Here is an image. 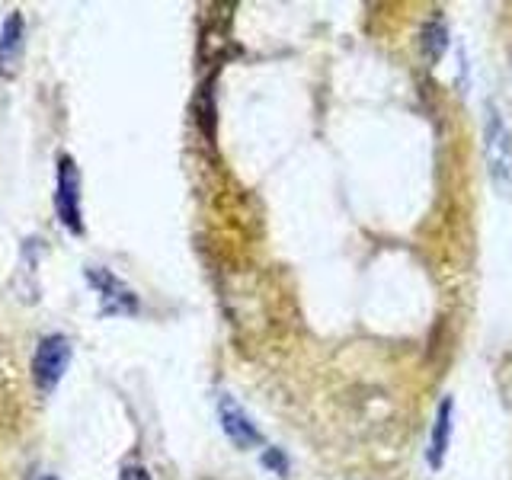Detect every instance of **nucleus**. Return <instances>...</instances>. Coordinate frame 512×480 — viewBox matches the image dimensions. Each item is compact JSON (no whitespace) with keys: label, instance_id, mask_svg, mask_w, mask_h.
Segmentation results:
<instances>
[{"label":"nucleus","instance_id":"7ed1b4c3","mask_svg":"<svg viewBox=\"0 0 512 480\" xmlns=\"http://www.w3.org/2000/svg\"><path fill=\"white\" fill-rule=\"evenodd\" d=\"M55 212L71 234H84V215H80V170L71 154L58 157L55 173Z\"/></svg>","mask_w":512,"mask_h":480},{"label":"nucleus","instance_id":"20e7f679","mask_svg":"<svg viewBox=\"0 0 512 480\" xmlns=\"http://www.w3.org/2000/svg\"><path fill=\"white\" fill-rule=\"evenodd\" d=\"M87 282L93 285L96 298H100L103 314H109V317L138 314V295L116 276V272L100 269V266H87Z\"/></svg>","mask_w":512,"mask_h":480},{"label":"nucleus","instance_id":"6e6552de","mask_svg":"<svg viewBox=\"0 0 512 480\" xmlns=\"http://www.w3.org/2000/svg\"><path fill=\"white\" fill-rule=\"evenodd\" d=\"M445 48H448V29L442 23V16H432L420 32V55L432 68V64H439V58L445 55Z\"/></svg>","mask_w":512,"mask_h":480},{"label":"nucleus","instance_id":"f257e3e1","mask_svg":"<svg viewBox=\"0 0 512 480\" xmlns=\"http://www.w3.org/2000/svg\"><path fill=\"white\" fill-rule=\"evenodd\" d=\"M484 154H487V167L496 189H512V132L506 119L487 106V119H484Z\"/></svg>","mask_w":512,"mask_h":480},{"label":"nucleus","instance_id":"0eeeda50","mask_svg":"<svg viewBox=\"0 0 512 480\" xmlns=\"http://www.w3.org/2000/svg\"><path fill=\"white\" fill-rule=\"evenodd\" d=\"M452 420H455V400L442 397V404L436 410V423H432V436H429V448H426V461L432 471L442 468L448 442H452Z\"/></svg>","mask_w":512,"mask_h":480},{"label":"nucleus","instance_id":"f03ea898","mask_svg":"<svg viewBox=\"0 0 512 480\" xmlns=\"http://www.w3.org/2000/svg\"><path fill=\"white\" fill-rule=\"evenodd\" d=\"M71 365V340L61 333L45 336L36 346V356H32V381L42 394H52L58 388V381L64 378Z\"/></svg>","mask_w":512,"mask_h":480},{"label":"nucleus","instance_id":"423d86ee","mask_svg":"<svg viewBox=\"0 0 512 480\" xmlns=\"http://www.w3.org/2000/svg\"><path fill=\"white\" fill-rule=\"evenodd\" d=\"M23 48H26L23 13H10L4 29H0V77H16V74H20Z\"/></svg>","mask_w":512,"mask_h":480},{"label":"nucleus","instance_id":"9b49d317","mask_svg":"<svg viewBox=\"0 0 512 480\" xmlns=\"http://www.w3.org/2000/svg\"><path fill=\"white\" fill-rule=\"evenodd\" d=\"M42 480H58V477H42Z\"/></svg>","mask_w":512,"mask_h":480},{"label":"nucleus","instance_id":"1a4fd4ad","mask_svg":"<svg viewBox=\"0 0 512 480\" xmlns=\"http://www.w3.org/2000/svg\"><path fill=\"white\" fill-rule=\"evenodd\" d=\"M263 464L269 471H276V474H288V458L279 452V448H266L263 452Z\"/></svg>","mask_w":512,"mask_h":480},{"label":"nucleus","instance_id":"39448f33","mask_svg":"<svg viewBox=\"0 0 512 480\" xmlns=\"http://www.w3.org/2000/svg\"><path fill=\"white\" fill-rule=\"evenodd\" d=\"M218 420H221V429H224V436H228L237 448H253V445H260L263 436H260V429L253 426V420L247 416V410L237 404L234 397L224 394L218 400Z\"/></svg>","mask_w":512,"mask_h":480},{"label":"nucleus","instance_id":"9d476101","mask_svg":"<svg viewBox=\"0 0 512 480\" xmlns=\"http://www.w3.org/2000/svg\"><path fill=\"white\" fill-rule=\"evenodd\" d=\"M122 480H151L148 471L141 468V464H125L122 468Z\"/></svg>","mask_w":512,"mask_h":480}]
</instances>
